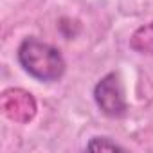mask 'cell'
<instances>
[{
    "instance_id": "obj_5",
    "label": "cell",
    "mask_w": 153,
    "mask_h": 153,
    "mask_svg": "<svg viewBox=\"0 0 153 153\" xmlns=\"http://www.w3.org/2000/svg\"><path fill=\"white\" fill-rule=\"evenodd\" d=\"M88 151H124L123 146H119L117 142L110 140L108 137H94L88 144H87Z\"/></svg>"
},
{
    "instance_id": "obj_4",
    "label": "cell",
    "mask_w": 153,
    "mask_h": 153,
    "mask_svg": "<svg viewBox=\"0 0 153 153\" xmlns=\"http://www.w3.org/2000/svg\"><path fill=\"white\" fill-rule=\"evenodd\" d=\"M130 47L140 54H151L153 52V22L139 27L133 33V36L130 40Z\"/></svg>"
},
{
    "instance_id": "obj_2",
    "label": "cell",
    "mask_w": 153,
    "mask_h": 153,
    "mask_svg": "<svg viewBox=\"0 0 153 153\" xmlns=\"http://www.w3.org/2000/svg\"><path fill=\"white\" fill-rule=\"evenodd\" d=\"M94 99L99 110L108 117H123L126 114L128 106H126L124 88L119 74L110 72L105 76L94 88Z\"/></svg>"
},
{
    "instance_id": "obj_1",
    "label": "cell",
    "mask_w": 153,
    "mask_h": 153,
    "mask_svg": "<svg viewBox=\"0 0 153 153\" xmlns=\"http://www.w3.org/2000/svg\"><path fill=\"white\" fill-rule=\"evenodd\" d=\"M18 61L29 76L40 81H58L65 74V59L59 51L36 38H25L22 42Z\"/></svg>"
},
{
    "instance_id": "obj_3",
    "label": "cell",
    "mask_w": 153,
    "mask_h": 153,
    "mask_svg": "<svg viewBox=\"0 0 153 153\" xmlns=\"http://www.w3.org/2000/svg\"><path fill=\"white\" fill-rule=\"evenodd\" d=\"M0 108H2V112L7 119L20 123V124L33 121L36 115V110H38L34 97L22 88L4 90L2 97H0Z\"/></svg>"
}]
</instances>
